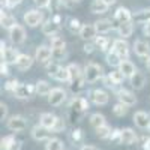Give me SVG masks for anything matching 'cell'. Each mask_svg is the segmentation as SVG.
Returning a JSON list of instances; mask_svg holds the SVG:
<instances>
[{
    "instance_id": "33",
    "label": "cell",
    "mask_w": 150,
    "mask_h": 150,
    "mask_svg": "<svg viewBox=\"0 0 150 150\" xmlns=\"http://www.w3.org/2000/svg\"><path fill=\"white\" fill-rule=\"evenodd\" d=\"M56 120H57V116L53 114V112H42L41 117H39V123L42 125V126L51 129V131H53L54 125H56Z\"/></svg>"
},
{
    "instance_id": "45",
    "label": "cell",
    "mask_w": 150,
    "mask_h": 150,
    "mask_svg": "<svg viewBox=\"0 0 150 150\" xmlns=\"http://www.w3.org/2000/svg\"><path fill=\"white\" fill-rule=\"evenodd\" d=\"M83 138H84V132H83V129H80V128L72 129V132H71V140H72L74 143H81Z\"/></svg>"
},
{
    "instance_id": "29",
    "label": "cell",
    "mask_w": 150,
    "mask_h": 150,
    "mask_svg": "<svg viewBox=\"0 0 150 150\" xmlns=\"http://www.w3.org/2000/svg\"><path fill=\"white\" fill-rule=\"evenodd\" d=\"M119 69H120V72L125 75V78H131L132 75H134L137 71H138V69H137V66L132 63V62H131L129 59H125V60H122V63H120Z\"/></svg>"
},
{
    "instance_id": "43",
    "label": "cell",
    "mask_w": 150,
    "mask_h": 150,
    "mask_svg": "<svg viewBox=\"0 0 150 150\" xmlns=\"http://www.w3.org/2000/svg\"><path fill=\"white\" fill-rule=\"evenodd\" d=\"M66 54H68L66 48H56V50H53V60L60 63V62H63L66 59Z\"/></svg>"
},
{
    "instance_id": "27",
    "label": "cell",
    "mask_w": 150,
    "mask_h": 150,
    "mask_svg": "<svg viewBox=\"0 0 150 150\" xmlns=\"http://www.w3.org/2000/svg\"><path fill=\"white\" fill-rule=\"evenodd\" d=\"M129 84L134 90H143L146 86V75L140 71H137L132 77L129 78Z\"/></svg>"
},
{
    "instance_id": "31",
    "label": "cell",
    "mask_w": 150,
    "mask_h": 150,
    "mask_svg": "<svg viewBox=\"0 0 150 150\" xmlns=\"http://www.w3.org/2000/svg\"><path fill=\"white\" fill-rule=\"evenodd\" d=\"M35 87H36V95L38 96H48L53 90L51 84H50L48 81H45V80H38Z\"/></svg>"
},
{
    "instance_id": "38",
    "label": "cell",
    "mask_w": 150,
    "mask_h": 150,
    "mask_svg": "<svg viewBox=\"0 0 150 150\" xmlns=\"http://www.w3.org/2000/svg\"><path fill=\"white\" fill-rule=\"evenodd\" d=\"M50 47L51 50H56V48H66V41L63 39L62 36L59 35H54V36H50Z\"/></svg>"
},
{
    "instance_id": "58",
    "label": "cell",
    "mask_w": 150,
    "mask_h": 150,
    "mask_svg": "<svg viewBox=\"0 0 150 150\" xmlns=\"http://www.w3.org/2000/svg\"><path fill=\"white\" fill-rule=\"evenodd\" d=\"M144 60H146V62H144V65H146V69H147V71L150 72V56H149L147 59H144Z\"/></svg>"
},
{
    "instance_id": "47",
    "label": "cell",
    "mask_w": 150,
    "mask_h": 150,
    "mask_svg": "<svg viewBox=\"0 0 150 150\" xmlns=\"http://www.w3.org/2000/svg\"><path fill=\"white\" fill-rule=\"evenodd\" d=\"M83 51H84L86 54H93L95 51H98V48H96V45H95L93 41H89V42H84Z\"/></svg>"
},
{
    "instance_id": "37",
    "label": "cell",
    "mask_w": 150,
    "mask_h": 150,
    "mask_svg": "<svg viewBox=\"0 0 150 150\" xmlns=\"http://www.w3.org/2000/svg\"><path fill=\"white\" fill-rule=\"evenodd\" d=\"M68 69H69V75H71V80H75V78H80L84 75V71L83 68L78 65V63H69L68 65ZM69 80V81H71Z\"/></svg>"
},
{
    "instance_id": "16",
    "label": "cell",
    "mask_w": 150,
    "mask_h": 150,
    "mask_svg": "<svg viewBox=\"0 0 150 150\" xmlns=\"http://www.w3.org/2000/svg\"><path fill=\"white\" fill-rule=\"evenodd\" d=\"M116 96H117V101L128 105V107H132L137 104V96L134 92L128 90V89H117L116 90Z\"/></svg>"
},
{
    "instance_id": "24",
    "label": "cell",
    "mask_w": 150,
    "mask_h": 150,
    "mask_svg": "<svg viewBox=\"0 0 150 150\" xmlns=\"http://www.w3.org/2000/svg\"><path fill=\"white\" fill-rule=\"evenodd\" d=\"M17 24H18L17 18L12 14H9L6 9H2V15H0V26H2L5 30H11L12 27H15Z\"/></svg>"
},
{
    "instance_id": "49",
    "label": "cell",
    "mask_w": 150,
    "mask_h": 150,
    "mask_svg": "<svg viewBox=\"0 0 150 150\" xmlns=\"http://www.w3.org/2000/svg\"><path fill=\"white\" fill-rule=\"evenodd\" d=\"M120 137H122V129L120 128H114L110 135V140L112 143H120Z\"/></svg>"
},
{
    "instance_id": "44",
    "label": "cell",
    "mask_w": 150,
    "mask_h": 150,
    "mask_svg": "<svg viewBox=\"0 0 150 150\" xmlns=\"http://www.w3.org/2000/svg\"><path fill=\"white\" fill-rule=\"evenodd\" d=\"M18 84H20V81L17 80V78H11V80H8L6 83H5V90L8 92V93H11V95H14V92L17 90V87H18Z\"/></svg>"
},
{
    "instance_id": "11",
    "label": "cell",
    "mask_w": 150,
    "mask_h": 150,
    "mask_svg": "<svg viewBox=\"0 0 150 150\" xmlns=\"http://www.w3.org/2000/svg\"><path fill=\"white\" fill-rule=\"evenodd\" d=\"M112 50L125 60V59H129V54H131V45L128 44V41L125 38H117L112 42Z\"/></svg>"
},
{
    "instance_id": "18",
    "label": "cell",
    "mask_w": 150,
    "mask_h": 150,
    "mask_svg": "<svg viewBox=\"0 0 150 150\" xmlns=\"http://www.w3.org/2000/svg\"><path fill=\"white\" fill-rule=\"evenodd\" d=\"M132 119H134V123H135L137 128H140V129H150V114H147L146 111H143V110L135 111V114H134Z\"/></svg>"
},
{
    "instance_id": "19",
    "label": "cell",
    "mask_w": 150,
    "mask_h": 150,
    "mask_svg": "<svg viewBox=\"0 0 150 150\" xmlns=\"http://www.w3.org/2000/svg\"><path fill=\"white\" fill-rule=\"evenodd\" d=\"M93 42H95V45H96V48L99 50V51L107 54L108 51L112 50V42H114V39H110V38L105 36V35H98L93 39Z\"/></svg>"
},
{
    "instance_id": "52",
    "label": "cell",
    "mask_w": 150,
    "mask_h": 150,
    "mask_svg": "<svg viewBox=\"0 0 150 150\" xmlns=\"http://www.w3.org/2000/svg\"><path fill=\"white\" fill-rule=\"evenodd\" d=\"M141 147H143V150H150V137H143Z\"/></svg>"
},
{
    "instance_id": "3",
    "label": "cell",
    "mask_w": 150,
    "mask_h": 150,
    "mask_svg": "<svg viewBox=\"0 0 150 150\" xmlns=\"http://www.w3.org/2000/svg\"><path fill=\"white\" fill-rule=\"evenodd\" d=\"M23 21L27 27L30 29H35V27H39L42 26V23L45 21L44 20V12L41 9H30V11H26L23 15Z\"/></svg>"
},
{
    "instance_id": "51",
    "label": "cell",
    "mask_w": 150,
    "mask_h": 150,
    "mask_svg": "<svg viewBox=\"0 0 150 150\" xmlns=\"http://www.w3.org/2000/svg\"><path fill=\"white\" fill-rule=\"evenodd\" d=\"M33 3L36 5L38 9H47L51 5V0H33Z\"/></svg>"
},
{
    "instance_id": "5",
    "label": "cell",
    "mask_w": 150,
    "mask_h": 150,
    "mask_svg": "<svg viewBox=\"0 0 150 150\" xmlns=\"http://www.w3.org/2000/svg\"><path fill=\"white\" fill-rule=\"evenodd\" d=\"M21 53H18V50L14 47H8L3 41L0 42V57H2V62H6L9 65H15L18 56Z\"/></svg>"
},
{
    "instance_id": "9",
    "label": "cell",
    "mask_w": 150,
    "mask_h": 150,
    "mask_svg": "<svg viewBox=\"0 0 150 150\" xmlns=\"http://www.w3.org/2000/svg\"><path fill=\"white\" fill-rule=\"evenodd\" d=\"M6 128L12 132H23L27 129V120H26V117H23L20 114L11 116L6 120Z\"/></svg>"
},
{
    "instance_id": "7",
    "label": "cell",
    "mask_w": 150,
    "mask_h": 150,
    "mask_svg": "<svg viewBox=\"0 0 150 150\" xmlns=\"http://www.w3.org/2000/svg\"><path fill=\"white\" fill-rule=\"evenodd\" d=\"M8 36H9V41L12 45H21L26 42L27 39V33H26V29H24V26H21V24H17L15 27H12L11 30H8Z\"/></svg>"
},
{
    "instance_id": "50",
    "label": "cell",
    "mask_w": 150,
    "mask_h": 150,
    "mask_svg": "<svg viewBox=\"0 0 150 150\" xmlns=\"http://www.w3.org/2000/svg\"><path fill=\"white\" fill-rule=\"evenodd\" d=\"M9 117H8V105L2 101L0 102V120H8Z\"/></svg>"
},
{
    "instance_id": "12",
    "label": "cell",
    "mask_w": 150,
    "mask_h": 150,
    "mask_svg": "<svg viewBox=\"0 0 150 150\" xmlns=\"http://www.w3.org/2000/svg\"><path fill=\"white\" fill-rule=\"evenodd\" d=\"M89 108H90V102L83 96H74L69 101V110H72V111L84 114L86 111H89Z\"/></svg>"
},
{
    "instance_id": "15",
    "label": "cell",
    "mask_w": 150,
    "mask_h": 150,
    "mask_svg": "<svg viewBox=\"0 0 150 150\" xmlns=\"http://www.w3.org/2000/svg\"><path fill=\"white\" fill-rule=\"evenodd\" d=\"M89 99L95 105H107L110 102V95L104 89H93L89 93Z\"/></svg>"
},
{
    "instance_id": "1",
    "label": "cell",
    "mask_w": 150,
    "mask_h": 150,
    "mask_svg": "<svg viewBox=\"0 0 150 150\" xmlns=\"http://www.w3.org/2000/svg\"><path fill=\"white\" fill-rule=\"evenodd\" d=\"M47 69V74H48V77H51L53 80L56 81H60V83H69L71 80V75H69V69L68 66H63V65H60L57 63V62H50V63L45 66Z\"/></svg>"
},
{
    "instance_id": "57",
    "label": "cell",
    "mask_w": 150,
    "mask_h": 150,
    "mask_svg": "<svg viewBox=\"0 0 150 150\" xmlns=\"http://www.w3.org/2000/svg\"><path fill=\"white\" fill-rule=\"evenodd\" d=\"M20 149H21V141H18V140H17V141L14 143V146H12V149H11V150H20Z\"/></svg>"
},
{
    "instance_id": "22",
    "label": "cell",
    "mask_w": 150,
    "mask_h": 150,
    "mask_svg": "<svg viewBox=\"0 0 150 150\" xmlns=\"http://www.w3.org/2000/svg\"><path fill=\"white\" fill-rule=\"evenodd\" d=\"M78 36L81 38L84 42L93 41L95 38L98 36V30H96V27H95V23H93V24H89V23H87V24H83V27H81Z\"/></svg>"
},
{
    "instance_id": "32",
    "label": "cell",
    "mask_w": 150,
    "mask_h": 150,
    "mask_svg": "<svg viewBox=\"0 0 150 150\" xmlns=\"http://www.w3.org/2000/svg\"><path fill=\"white\" fill-rule=\"evenodd\" d=\"M110 6L104 2V0H92L90 3V12L92 14H98V15H102L105 12H108Z\"/></svg>"
},
{
    "instance_id": "42",
    "label": "cell",
    "mask_w": 150,
    "mask_h": 150,
    "mask_svg": "<svg viewBox=\"0 0 150 150\" xmlns=\"http://www.w3.org/2000/svg\"><path fill=\"white\" fill-rule=\"evenodd\" d=\"M15 141L17 140H15L14 135H6V137L2 138V141H0V149H2V150H11Z\"/></svg>"
},
{
    "instance_id": "26",
    "label": "cell",
    "mask_w": 150,
    "mask_h": 150,
    "mask_svg": "<svg viewBox=\"0 0 150 150\" xmlns=\"http://www.w3.org/2000/svg\"><path fill=\"white\" fill-rule=\"evenodd\" d=\"M68 84H69V90L72 92V95H74V96H80V93L86 90V84H87V81H86L84 75H83V77H80V78L71 80Z\"/></svg>"
},
{
    "instance_id": "46",
    "label": "cell",
    "mask_w": 150,
    "mask_h": 150,
    "mask_svg": "<svg viewBox=\"0 0 150 150\" xmlns=\"http://www.w3.org/2000/svg\"><path fill=\"white\" fill-rule=\"evenodd\" d=\"M66 128V122L63 117H57L56 120V125H54V128H53V132L54 134H60V132H63Z\"/></svg>"
},
{
    "instance_id": "53",
    "label": "cell",
    "mask_w": 150,
    "mask_h": 150,
    "mask_svg": "<svg viewBox=\"0 0 150 150\" xmlns=\"http://www.w3.org/2000/svg\"><path fill=\"white\" fill-rule=\"evenodd\" d=\"M0 74L2 75H8L9 74V63L2 62V65H0Z\"/></svg>"
},
{
    "instance_id": "20",
    "label": "cell",
    "mask_w": 150,
    "mask_h": 150,
    "mask_svg": "<svg viewBox=\"0 0 150 150\" xmlns=\"http://www.w3.org/2000/svg\"><path fill=\"white\" fill-rule=\"evenodd\" d=\"M95 27L98 30V35H108L110 32L116 30L114 21L110 18H101V20L95 21Z\"/></svg>"
},
{
    "instance_id": "34",
    "label": "cell",
    "mask_w": 150,
    "mask_h": 150,
    "mask_svg": "<svg viewBox=\"0 0 150 150\" xmlns=\"http://www.w3.org/2000/svg\"><path fill=\"white\" fill-rule=\"evenodd\" d=\"M89 123L93 129H98V128L104 126V125H107V119H105L104 114H101V112H93L89 117Z\"/></svg>"
},
{
    "instance_id": "6",
    "label": "cell",
    "mask_w": 150,
    "mask_h": 150,
    "mask_svg": "<svg viewBox=\"0 0 150 150\" xmlns=\"http://www.w3.org/2000/svg\"><path fill=\"white\" fill-rule=\"evenodd\" d=\"M123 80H125V75L120 72L119 68L112 69L111 72H108L107 75H104V78H102L105 87H110V89H117V87L123 83Z\"/></svg>"
},
{
    "instance_id": "4",
    "label": "cell",
    "mask_w": 150,
    "mask_h": 150,
    "mask_svg": "<svg viewBox=\"0 0 150 150\" xmlns=\"http://www.w3.org/2000/svg\"><path fill=\"white\" fill-rule=\"evenodd\" d=\"M35 60L38 63H41L42 66H47L50 62H53V50L50 45H38L36 50H35Z\"/></svg>"
},
{
    "instance_id": "10",
    "label": "cell",
    "mask_w": 150,
    "mask_h": 150,
    "mask_svg": "<svg viewBox=\"0 0 150 150\" xmlns=\"http://www.w3.org/2000/svg\"><path fill=\"white\" fill-rule=\"evenodd\" d=\"M48 104L51 107H60L63 105L66 98H68V93L65 89H62V87H54V89L51 90V93H50L48 96Z\"/></svg>"
},
{
    "instance_id": "2",
    "label": "cell",
    "mask_w": 150,
    "mask_h": 150,
    "mask_svg": "<svg viewBox=\"0 0 150 150\" xmlns=\"http://www.w3.org/2000/svg\"><path fill=\"white\" fill-rule=\"evenodd\" d=\"M83 71H84V78H86L87 84H95L99 80L104 78V69H102V66L95 63V62H89V63H86Z\"/></svg>"
},
{
    "instance_id": "59",
    "label": "cell",
    "mask_w": 150,
    "mask_h": 150,
    "mask_svg": "<svg viewBox=\"0 0 150 150\" xmlns=\"http://www.w3.org/2000/svg\"><path fill=\"white\" fill-rule=\"evenodd\" d=\"M104 2H105V3H107V5L111 8L112 5H116V2H117V0H104Z\"/></svg>"
},
{
    "instance_id": "21",
    "label": "cell",
    "mask_w": 150,
    "mask_h": 150,
    "mask_svg": "<svg viewBox=\"0 0 150 150\" xmlns=\"http://www.w3.org/2000/svg\"><path fill=\"white\" fill-rule=\"evenodd\" d=\"M62 26L60 24H57L53 18H48L42 23V26H41V32L45 35V36H54V35H59Z\"/></svg>"
},
{
    "instance_id": "39",
    "label": "cell",
    "mask_w": 150,
    "mask_h": 150,
    "mask_svg": "<svg viewBox=\"0 0 150 150\" xmlns=\"http://www.w3.org/2000/svg\"><path fill=\"white\" fill-rule=\"evenodd\" d=\"M63 141L59 140V138H50L45 144V150H63Z\"/></svg>"
},
{
    "instance_id": "54",
    "label": "cell",
    "mask_w": 150,
    "mask_h": 150,
    "mask_svg": "<svg viewBox=\"0 0 150 150\" xmlns=\"http://www.w3.org/2000/svg\"><path fill=\"white\" fill-rule=\"evenodd\" d=\"M57 24H60V26H62V24H63V17H62L60 14H59V12H56V14H53V17H51Z\"/></svg>"
},
{
    "instance_id": "13",
    "label": "cell",
    "mask_w": 150,
    "mask_h": 150,
    "mask_svg": "<svg viewBox=\"0 0 150 150\" xmlns=\"http://www.w3.org/2000/svg\"><path fill=\"white\" fill-rule=\"evenodd\" d=\"M30 134H32V138L35 141H48L50 138H51L53 131L45 128V126H42V125L39 123V125H36V126L32 128V132Z\"/></svg>"
},
{
    "instance_id": "25",
    "label": "cell",
    "mask_w": 150,
    "mask_h": 150,
    "mask_svg": "<svg viewBox=\"0 0 150 150\" xmlns=\"http://www.w3.org/2000/svg\"><path fill=\"white\" fill-rule=\"evenodd\" d=\"M138 140V135L135 134V131L132 128H123L122 129V137H120V144L125 146H132Z\"/></svg>"
},
{
    "instance_id": "35",
    "label": "cell",
    "mask_w": 150,
    "mask_h": 150,
    "mask_svg": "<svg viewBox=\"0 0 150 150\" xmlns=\"http://www.w3.org/2000/svg\"><path fill=\"white\" fill-rule=\"evenodd\" d=\"M105 60H107V65H110L111 68H119L123 59L114 51V50H111V51H108L105 54Z\"/></svg>"
},
{
    "instance_id": "36",
    "label": "cell",
    "mask_w": 150,
    "mask_h": 150,
    "mask_svg": "<svg viewBox=\"0 0 150 150\" xmlns=\"http://www.w3.org/2000/svg\"><path fill=\"white\" fill-rule=\"evenodd\" d=\"M66 27H68V30L71 32V33H80V30H81V27H83V23L78 20V18H74V17H71V18H68V21H66Z\"/></svg>"
},
{
    "instance_id": "40",
    "label": "cell",
    "mask_w": 150,
    "mask_h": 150,
    "mask_svg": "<svg viewBox=\"0 0 150 150\" xmlns=\"http://www.w3.org/2000/svg\"><path fill=\"white\" fill-rule=\"evenodd\" d=\"M95 132H96L98 138H101V140H110V135H111L112 129H111V126H108V125H104V126L95 129Z\"/></svg>"
},
{
    "instance_id": "30",
    "label": "cell",
    "mask_w": 150,
    "mask_h": 150,
    "mask_svg": "<svg viewBox=\"0 0 150 150\" xmlns=\"http://www.w3.org/2000/svg\"><path fill=\"white\" fill-rule=\"evenodd\" d=\"M134 21H128V23H120L119 26H117V29H116V32L119 33V36L120 38H129V36H132V33H134Z\"/></svg>"
},
{
    "instance_id": "28",
    "label": "cell",
    "mask_w": 150,
    "mask_h": 150,
    "mask_svg": "<svg viewBox=\"0 0 150 150\" xmlns=\"http://www.w3.org/2000/svg\"><path fill=\"white\" fill-rule=\"evenodd\" d=\"M132 21L135 24H147L150 23V8H143L140 11L134 12V17H132Z\"/></svg>"
},
{
    "instance_id": "17",
    "label": "cell",
    "mask_w": 150,
    "mask_h": 150,
    "mask_svg": "<svg viewBox=\"0 0 150 150\" xmlns=\"http://www.w3.org/2000/svg\"><path fill=\"white\" fill-rule=\"evenodd\" d=\"M132 50H134V53L141 59H147L150 56V44L144 39H137L132 44Z\"/></svg>"
},
{
    "instance_id": "56",
    "label": "cell",
    "mask_w": 150,
    "mask_h": 150,
    "mask_svg": "<svg viewBox=\"0 0 150 150\" xmlns=\"http://www.w3.org/2000/svg\"><path fill=\"white\" fill-rule=\"evenodd\" d=\"M80 150H99V149H98V147H95V146L84 144V146H81V147H80Z\"/></svg>"
},
{
    "instance_id": "23",
    "label": "cell",
    "mask_w": 150,
    "mask_h": 150,
    "mask_svg": "<svg viewBox=\"0 0 150 150\" xmlns=\"http://www.w3.org/2000/svg\"><path fill=\"white\" fill-rule=\"evenodd\" d=\"M33 62H36L35 57H32V56L27 54V53H21V54L18 56V60H17V63H15V68H17L18 71L24 72V71H27V69L32 68Z\"/></svg>"
},
{
    "instance_id": "48",
    "label": "cell",
    "mask_w": 150,
    "mask_h": 150,
    "mask_svg": "<svg viewBox=\"0 0 150 150\" xmlns=\"http://www.w3.org/2000/svg\"><path fill=\"white\" fill-rule=\"evenodd\" d=\"M23 0H2V9H11L18 6Z\"/></svg>"
},
{
    "instance_id": "14",
    "label": "cell",
    "mask_w": 150,
    "mask_h": 150,
    "mask_svg": "<svg viewBox=\"0 0 150 150\" xmlns=\"http://www.w3.org/2000/svg\"><path fill=\"white\" fill-rule=\"evenodd\" d=\"M132 17L134 14L125 6H119L114 12V15H112V21H114V26L117 29V26L120 23H128V21H132Z\"/></svg>"
},
{
    "instance_id": "8",
    "label": "cell",
    "mask_w": 150,
    "mask_h": 150,
    "mask_svg": "<svg viewBox=\"0 0 150 150\" xmlns=\"http://www.w3.org/2000/svg\"><path fill=\"white\" fill-rule=\"evenodd\" d=\"M35 95H36V87L35 84H29V83H20L17 90L14 92V96L17 99H21V101L32 99Z\"/></svg>"
},
{
    "instance_id": "55",
    "label": "cell",
    "mask_w": 150,
    "mask_h": 150,
    "mask_svg": "<svg viewBox=\"0 0 150 150\" xmlns=\"http://www.w3.org/2000/svg\"><path fill=\"white\" fill-rule=\"evenodd\" d=\"M143 35L147 36L149 39H150V23H147V24H144V26H143Z\"/></svg>"
},
{
    "instance_id": "41",
    "label": "cell",
    "mask_w": 150,
    "mask_h": 150,
    "mask_svg": "<svg viewBox=\"0 0 150 150\" xmlns=\"http://www.w3.org/2000/svg\"><path fill=\"white\" fill-rule=\"evenodd\" d=\"M128 111H129V107L125 105V104H122V102H117V104H114V107H112V114H114L116 117L126 116Z\"/></svg>"
}]
</instances>
